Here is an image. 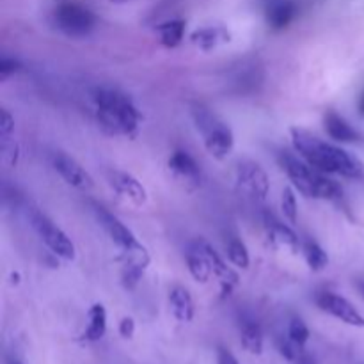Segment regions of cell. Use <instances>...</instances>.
Here are the masks:
<instances>
[{
  "instance_id": "8",
  "label": "cell",
  "mask_w": 364,
  "mask_h": 364,
  "mask_svg": "<svg viewBox=\"0 0 364 364\" xmlns=\"http://www.w3.org/2000/svg\"><path fill=\"white\" fill-rule=\"evenodd\" d=\"M315 302L323 313L341 320L347 326L364 327V316L355 309L352 302H348L341 295L333 294V291H320V294H316Z\"/></svg>"
},
{
  "instance_id": "5",
  "label": "cell",
  "mask_w": 364,
  "mask_h": 364,
  "mask_svg": "<svg viewBox=\"0 0 364 364\" xmlns=\"http://www.w3.org/2000/svg\"><path fill=\"white\" fill-rule=\"evenodd\" d=\"M57 31L68 38H85L96 27V16L91 9L78 2H63L52 14Z\"/></svg>"
},
{
  "instance_id": "31",
  "label": "cell",
  "mask_w": 364,
  "mask_h": 364,
  "mask_svg": "<svg viewBox=\"0 0 364 364\" xmlns=\"http://www.w3.org/2000/svg\"><path fill=\"white\" fill-rule=\"evenodd\" d=\"M14 132V117L11 116L9 110L0 109V139L13 137Z\"/></svg>"
},
{
  "instance_id": "13",
  "label": "cell",
  "mask_w": 364,
  "mask_h": 364,
  "mask_svg": "<svg viewBox=\"0 0 364 364\" xmlns=\"http://www.w3.org/2000/svg\"><path fill=\"white\" fill-rule=\"evenodd\" d=\"M109 178V185L127 201H130L135 206H144L148 203V192H146L144 185L132 176L130 173L124 171H109L107 173Z\"/></svg>"
},
{
  "instance_id": "1",
  "label": "cell",
  "mask_w": 364,
  "mask_h": 364,
  "mask_svg": "<svg viewBox=\"0 0 364 364\" xmlns=\"http://www.w3.org/2000/svg\"><path fill=\"white\" fill-rule=\"evenodd\" d=\"M291 144L295 153L316 171L323 174H338L348 180H361L364 166L358 156L350 155L343 148L322 141L316 135L309 134L304 128H291Z\"/></svg>"
},
{
  "instance_id": "12",
  "label": "cell",
  "mask_w": 364,
  "mask_h": 364,
  "mask_svg": "<svg viewBox=\"0 0 364 364\" xmlns=\"http://www.w3.org/2000/svg\"><path fill=\"white\" fill-rule=\"evenodd\" d=\"M263 224H265L267 237H269V242L276 249H288L290 252L297 255L299 251H302V242L301 238L297 237L294 230L290 226H287L284 223H281L276 215L265 212L263 215Z\"/></svg>"
},
{
  "instance_id": "15",
  "label": "cell",
  "mask_w": 364,
  "mask_h": 364,
  "mask_svg": "<svg viewBox=\"0 0 364 364\" xmlns=\"http://www.w3.org/2000/svg\"><path fill=\"white\" fill-rule=\"evenodd\" d=\"M169 166L171 173L176 178L183 180L185 183L191 185V187H199L201 185V167L198 166L194 159L191 156V153L183 151V149H176L173 155L169 156Z\"/></svg>"
},
{
  "instance_id": "27",
  "label": "cell",
  "mask_w": 364,
  "mask_h": 364,
  "mask_svg": "<svg viewBox=\"0 0 364 364\" xmlns=\"http://www.w3.org/2000/svg\"><path fill=\"white\" fill-rule=\"evenodd\" d=\"M281 210H283L284 219L295 226L299 220V206H297V196H295L294 188L291 187L283 188V194H281Z\"/></svg>"
},
{
  "instance_id": "11",
  "label": "cell",
  "mask_w": 364,
  "mask_h": 364,
  "mask_svg": "<svg viewBox=\"0 0 364 364\" xmlns=\"http://www.w3.org/2000/svg\"><path fill=\"white\" fill-rule=\"evenodd\" d=\"M123 258V267H121V284L124 290H134L139 284V281L144 276L146 269H148L149 262V252L144 245H137L135 249L128 252H121Z\"/></svg>"
},
{
  "instance_id": "36",
  "label": "cell",
  "mask_w": 364,
  "mask_h": 364,
  "mask_svg": "<svg viewBox=\"0 0 364 364\" xmlns=\"http://www.w3.org/2000/svg\"><path fill=\"white\" fill-rule=\"evenodd\" d=\"M358 290H359V294H361V297L364 299V281H361V283H358Z\"/></svg>"
},
{
  "instance_id": "14",
  "label": "cell",
  "mask_w": 364,
  "mask_h": 364,
  "mask_svg": "<svg viewBox=\"0 0 364 364\" xmlns=\"http://www.w3.org/2000/svg\"><path fill=\"white\" fill-rule=\"evenodd\" d=\"M297 14V0H265V18L272 31H284Z\"/></svg>"
},
{
  "instance_id": "6",
  "label": "cell",
  "mask_w": 364,
  "mask_h": 364,
  "mask_svg": "<svg viewBox=\"0 0 364 364\" xmlns=\"http://www.w3.org/2000/svg\"><path fill=\"white\" fill-rule=\"evenodd\" d=\"M31 224L38 237L45 242L46 247L59 258L66 259V262H73L75 259V245L71 238L50 219L45 213L32 210L31 212Z\"/></svg>"
},
{
  "instance_id": "28",
  "label": "cell",
  "mask_w": 364,
  "mask_h": 364,
  "mask_svg": "<svg viewBox=\"0 0 364 364\" xmlns=\"http://www.w3.org/2000/svg\"><path fill=\"white\" fill-rule=\"evenodd\" d=\"M288 338H290V340L294 341L299 348H302L306 343H308L309 329H308V326L304 323V320L299 318V316L291 318L290 326H288Z\"/></svg>"
},
{
  "instance_id": "30",
  "label": "cell",
  "mask_w": 364,
  "mask_h": 364,
  "mask_svg": "<svg viewBox=\"0 0 364 364\" xmlns=\"http://www.w3.org/2000/svg\"><path fill=\"white\" fill-rule=\"evenodd\" d=\"M23 64L20 63L18 59H13V57H4L0 60V82H6L7 78L16 75L18 71H21Z\"/></svg>"
},
{
  "instance_id": "33",
  "label": "cell",
  "mask_w": 364,
  "mask_h": 364,
  "mask_svg": "<svg viewBox=\"0 0 364 364\" xmlns=\"http://www.w3.org/2000/svg\"><path fill=\"white\" fill-rule=\"evenodd\" d=\"M217 364H238V361L228 348L220 347L217 352Z\"/></svg>"
},
{
  "instance_id": "19",
  "label": "cell",
  "mask_w": 364,
  "mask_h": 364,
  "mask_svg": "<svg viewBox=\"0 0 364 364\" xmlns=\"http://www.w3.org/2000/svg\"><path fill=\"white\" fill-rule=\"evenodd\" d=\"M230 31L224 27H203L191 34L192 45L198 46L203 52H210V50L224 45V43L230 41Z\"/></svg>"
},
{
  "instance_id": "9",
  "label": "cell",
  "mask_w": 364,
  "mask_h": 364,
  "mask_svg": "<svg viewBox=\"0 0 364 364\" xmlns=\"http://www.w3.org/2000/svg\"><path fill=\"white\" fill-rule=\"evenodd\" d=\"M52 166L55 169V173L66 181L70 187L77 188V191L89 192L95 188V180H92L91 174L85 171V167H82L73 156L66 155L63 151H57L52 155Z\"/></svg>"
},
{
  "instance_id": "23",
  "label": "cell",
  "mask_w": 364,
  "mask_h": 364,
  "mask_svg": "<svg viewBox=\"0 0 364 364\" xmlns=\"http://www.w3.org/2000/svg\"><path fill=\"white\" fill-rule=\"evenodd\" d=\"M242 347L252 355H262L263 352V331L255 320H244L240 327Z\"/></svg>"
},
{
  "instance_id": "7",
  "label": "cell",
  "mask_w": 364,
  "mask_h": 364,
  "mask_svg": "<svg viewBox=\"0 0 364 364\" xmlns=\"http://www.w3.org/2000/svg\"><path fill=\"white\" fill-rule=\"evenodd\" d=\"M92 212H95V217L100 223V226L105 230V233L109 235L110 240L114 242V245L121 252H128L137 247V245H141L137 237L114 213H110L105 206L98 205V203H92Z\"/></svg>"
},
{
  "instance_id": "35",
  "label": "cell",
  "mask_w": 364,
  "mask_h": 364,
  "mask_svg": "<svg viewBox=\"0 0 364 364\" xmlns=\"http://www.w3.org/2000/svg\"><path fill=\"white\" fill-rule=\"evenodd\" d=\"M359 114L364 117V92L361 95V100H359Z\"/></svg>"
},
{
  "instance_id": "34",
  "label": "cell",
  "mask_w": 364,
  "mask_h": 364,
  "mask_svg": "<svg viewBox=\"0 0 364 364\" xmlns=\"http://www.w3.org/2000/svg\"><path fill=\"white\" fill-rule=\"evenodd\" d=\"M297 364H315V359L308 354H301L297 359Z\"/></svg>"
},
{
  "instance_id": "21",
  "label": "cell",
  "mask_w": 364,
  "mask_h": 364,
  "mask_svg": "<svg viewBox=\"0 0 364 364\" xmlns=\"http://www.w3.org/2000/svg\"><path fill=\"white\" fill-rule=\"evenodd\" d=\"M107 333V311L103 304L91 306L87 313V327H85V341H100Z\"/></svg>"
},
{
  "instance_id": "20",
  "label": "cell",
  "mask_w": 364,
  "mask_h": 364,
  "mask_svg": "<svg viewBox=\"0 0 364 364\" xmlns=\"http://www.w3.org/2000/svg\"><path fill=\"white\" fill-rule=\"evenodd\" d=\"M323 124H326V132L333 141L338 142H358L361 135L347 123L341 116L336 112H327L323 117Z\"/></svg>"
},
{
  "instance_id": "29",
  "label": "cell",
  "mask_w": 364,
  "mask_h": 364,
  "mask_svg": "<svg viewBox=\"0 0 364 364\" xmlns=\"http://www.w3.org/2000/svg\"><path fill=\"white\" fill-rule=\"evenodd\" d=\"M0 149H2V159L4 162H7L9 166H14L18 162V155H20V149H18L16 141L13 137L0 139Z\"/></svg>"
},
{
  "instance_id": "10",
  "label": "cell",
  "mask_w": 364,
  "mask_h": 364,
  "mask_svg": "<svg viewBox=\"0 0 364 364\" xmlns=\"http://www.w3.org/2000/svg\"><path fill=\"white\" fill-rule=\"evenodd\" d=\"M237 181L252 198L265 199L270 192V180L267 171L252 160H244L237 167Z\"/></svg>"
},
{
  "instance_id": "22",
  "label": "cell",
  "mask_w": 364,
  "mask_h": 364,
  "mask_svg": "<svg viewBox=\"0 0 364 364\" xmlns=\"http://www.w3.org/2000/svg\"><path fill=\"white\" fill-rule=\"evenodd\" d=\"M185 28H187V23H185V20H180V18L160 23L159 27H156V32H159L162 46H166V48L169 50L180 46L185 38Z\"/></svg>"
},
{
  "instance_id": "37",
  "label": "cell",
  "mask_w": 364,
  "mask_h": 364,
  "mask_svg": "<svg viewBox=\"0 0 364 364\" xmlns=\"http://www.w3.org/2000/svg\"><path fill=\"white\" fill-rule=\"evenodd\" d=\"M110 2H114V4H124V2H128V0H110Z\"/></svg>"
},
{
  "instance_id": "4",
  "label": "cell",
  "mask_w": 364,
  "mask_h": 364,
  "mask_svg": "<svg viewBox=\"0 0 364 364\" xmlns=\"http://www.w3.org/2000/svg\"><path fill=\"white\" fill-rule=\"evenodd\" d=\"M191 114L205 142L206 151L215 160H226L235 148V135L230 124L224 123L208 107L199 105V103L192 107Z\"/></svg>"
},
{
  "instance_id": "16",
  "label": "cell",
  "mask_w": 364,
  "mask_h": 364,
  "mask_svg": "<svg viewBox=\"0 0 364 364\" xmlns=\"http://www.w3.org/2000/svg\"><path fill=\"white\" fill-rule=\"evenodd\" d=\"M201 247L203 251H205L206 258H208L210 265H212L213 276H215L217 279L220 281V284H223V295L231 294V290L238 284V274L235 272L231 267H228V263L220 258V255L212 247V245L201 240Z\"/></svg>"
},
{
  "instance_id": "25",
  "label": "cell",
  "mask_w": 364,
  "mask_h": 364,
  "mask_svg": "<svg viewBox=\"0 0 364 364\" xmlns=\"http://www.w3.org/2000/svg\"><path fill=\"white\" fill-rule=\"evenodd\" d=\"M302 255H304L306 263L313 272H322L329 265V255L315 240L302 242Z\"/></svg>"
},
{
  "instance_id": "3",
  "label": "cell",
  "mask_w": 364,
  "mask_h": 364,
  "mask_svg": "<svg viewBox=\"0 0 364 364\" xmlns=\"http://www.w3.org/2000/svg\"><path fill=\"white\" fill-rule=\"evenodd\" d=\"M279 166L283 167L291 185L306 198L336 203L343 199V188L340 187V183L327 178V174L316 171L301 156L283 151L279 155Z\"/></svg>"
},
{
  "instance_id": "24",
  "label": "cell",
  "mask_w": 364,
  "mask_h": 364,
  "mask_svg": "<svg viewBox=\"0 0 364 364\" xmlns=\"http://www.w3.org/2000/svg\"><path fill=\"white\" fill-rule=\"evenodd\" d=\"M262 70L256 64H247V66H242V70L237 71L235 75L233 85L237 89V92H242V95H247V92H252L258 89V85L262 84Z\"/></svg>"
},
{
  "instance_id": "38",
  "label": "cell",
  "mask_w": 364,
  "mask_h": 364,
  "mask_svg": "<svg viewBox=\"0 0 364 364\" xmlns=\"http://www.w3.org/2000/svg\"><path fill=\"white\" fill-rule=\"evenodd\" d=\"M9 364H21V363H18V361H13V363H9Z\"/></svg>"
},
{
  "instance_id": "2",
  "label": "cell",
  "mask_w": 364,
  "mask_h": 364,
  "mask_svg": "<svg viewBox=\"0 0 364 364\" xmlns=\"http://www.w3.org/2000/svg\"><path fill=\"white\" fill-rule=\"evenodd\" d=\"M92 103L98 124L107 134L137 137L142 114L130 96L112 87H100L92 92Z\"/></svg>"
},
{
  "instance_id": "32",
  "label": "cell",
  "mask_w": 364,
  "mask_h": 364,
  "mask_svg": "<svg viewBox=\"0 0 364 364\" xmlns=\"http://www.w3.org/2000/svg\"><path fill=\"white\" fill-rule=\"evenodd\" d=\"M119 334L121 338H124V340H132L135 334V322L132 316H124L123 320L119 322Z\"/></svg>"
},
{
  "instance_id": "18",
  "label": "cell",
  "mask_w": 364,
  "mask_h": 364,
  "mask_svg": "<svg viewBox=\"0 0 364 364\" xmlns=\"http://www.w3.org/2000/svg\"><path fill=\"white\" fill-rule=\"evenodd\" d=\"M187 267H188V272H191V276L194 277L198 283L205 284L212 279L213 269H212V265H210L208 258H206L205 251H203L201 240L196 242V244H192L191 247H188Z\"/></svg>"
},
{
  "instance_id": "17",
  "label": "cell",
  "mask_w": 364,
  "mask_h": 364,
  "mask_svg": "<svg viewBox=\"0 0 364 364\" xmlns=\"http://www.w3.org/2000/svg\"><path fill=\"white\" fill-rule=\"evenodd\" d=\"M169 304L171 311H173L174 318H176L178 322H192V318H194L196 315V306L194 299H192L191 291H188L187 288L181 287V284H176V287L171 288Z\"/></svg>"
},
{
  "instance_id": "26",
  "label": "cell",
  "mask_w": 364,
  "mask_h": 364,
  "mask_svg": "<svg viewBox=\"0 0 364 364\" xmlns=\"http://www.w3.org/2000/svg\"><path fill=\"white\" fill-rule=\"evenodd\" d=\"M228 258L233 263L237 269L247 270L251 265V256H249L247 245L244 244L238 238H231L230 244H228Z\"/></svg>"
}]
</instances>
